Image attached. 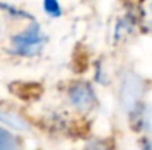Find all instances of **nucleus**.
I'll return each mask as SVG.
<instances>
[{
	"mask_svg": "<svg viewBox=\"0 0 152 150\" xmlns=\"http://www.w3.org/2000/svg\"><path fill=\"white\" fill-rule=\"evenodd\" d=\"M69 100L71 103L80 109V110H89L95 106L96 103V96L92 90V87L89 84L84 83H78L75 84L71 91H69Z\"/></svg>",
	"mask_w": 152,
	"mask_h": 150,
	"instance_id": "obj_3",
	"label": "nucleus"
},
{
	"mask_svg": "<svg viewBox=\"0 0 152 150\" xmlns=\"http://www.w3.org/2000/svg\"><path fill=\"white\" fill-rule=\"evenodd\" d=\"M142 97H143V83L142 80L133 74L127 72L120 86V103L124 110H127L132 116H134L142 107Z\"/></svg>",
	"mask_w": 152,
	"mask_h": 150,
	"instance_id": "obj_1",
	"label": "nucleus"
},
{
	"mask_svg": "<svg viewBox=\"0 0 152 150\" xmlns=\"http://www.w3.org/2000/svg\"><path fill=\"white\" fill-rule=\"evenodd\" d=\"M0 121H1L4 125L12 127L13 130L22 131V130L27 128V124H25L19 116H16V115H13V113H9V112H6V110H0Z\"/></svg>",
	"mask_w": 152,
	"mask_h": 150,
	"instance_id": "obj_4",
	"label": "nucleus"
},
{
	"mask_svg": "<svg viewBox=\"0 0 152 150\" xmlns=\"http://www.w3.org/2000/svg\"><path fill=\"white\" fill-rule=\"evenodd\" d=\"M143 19L152 31V0H145L143 3Z\"/></svg>",
	"mask_w": 152,
	"mask_h": 150,
	"instance_id": "obj_7",
	"label": "nucleus"
},
{
	"mask_svg": "<svg viewBox=\"0 0 152 150\" xmlns=\"http://www.w3.org/2000/svg\"><path fill=\"white\" fill-rule=\"evenodd\" d=\"M18 147L19 144L16 138L4 128H0V149H18Z\"/></svg>",
	"mask_w": 152,
	"mask_h": 150,
	"instance_id": "obj_5",
	"label": "nucleus"
},
{
	"mask_svg": "<svg viewBox=\"0 0 152 150\" xmlns=\"http://www.w3.org/2000/svg\"><path fill=\"white\" fill-rule=\"evenodd\" d=\"M46 37L40 27L37 24H31L25 31L12 38V51L19 56H36L43 49Z\"/></svg>",
	"mask_w": 152,
	"mask_h": 150,
	"instance_id": "obj_2",
	"label": "nucleus"
},
{
	"mask_svg": "<svg viewBox=\"0 0 152 150\" xmlns=\"http://www.w3.org/2000/svg\"><path fill=\"white\" fill-rule=\"evenodd\" d=\"M45 10L50 16H59L61 15V4L58 0H45Z\"/></svg>",
	"mask_w": 152,
	"mask_h": 150,
	"instance_id": "obj_6",
	"label": "nucleus"
}]
</instances>
